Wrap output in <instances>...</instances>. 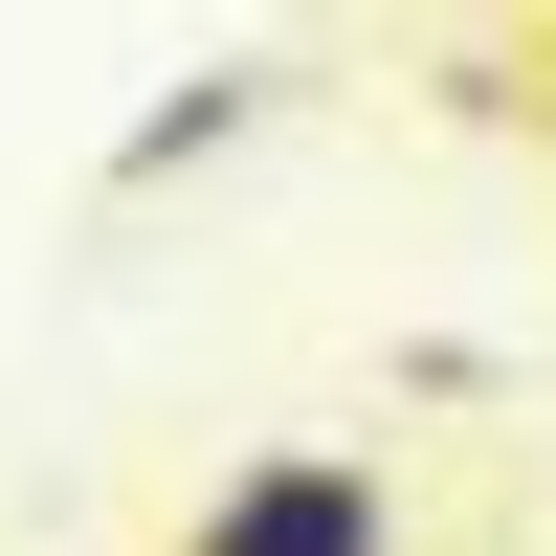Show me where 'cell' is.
I'll list each match as a JSON object with an SVG mask.
<instances>
[{
	"instance_id": "6da1fadb",
	"label": "cell",
	"mask_w": 556,
	"mask_h": 556,
	"mask_svg": "<svg viewBox=\"0 0 556 556\" xmlns=\"http://www.w3.org/2000/svg\"><path fill=\"white\" fill-rule=\"evenodd\" d=\"M178 556H401V490L356 468V445H290V468L201 490V534H178Z\"/></svg>"
}]
</instances>
